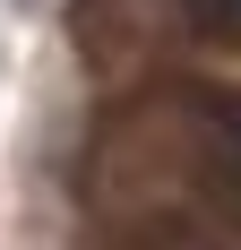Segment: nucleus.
Wrapping results in <instances>:
<instances>
[{
	"instance_id": "nucleus-1",
	"label": "nucleus",
	"mask_w": 241,
	"mask_h": 250,
	"mask_svg": "<svg viewBox=\"0 0 241 250\" xmlns=\"http://www.w3.org/2000/svg\"><path fill=\"white\" fill-rule=\"evenodd\" d=\"M181 18V0H78V35L95 61H138L155 52V35Z\"/></svg>"
},
{
	"instance_id": "nucleus-2",
	"label": "nucleus",
	"mask_w": 241,
	"mask_h": 250,
	"mask_svg": "<svg viewBox=\"0 0 241 250\" xmlns=\"http://www.w3.org/2000/svg\"><path fill=\"white\" fill-rule=\"evenodd\" d=\"M181 26L207 35V43H233V52H241V0H181Z\"/></svg>"
}]
</instances>
